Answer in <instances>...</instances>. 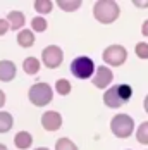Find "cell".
Here are the masks:
<instances>
[{
    "instance_id": "cell-23",
    "label": "cell",
    "mask_w": 148,
    "mask_h": 150,
    "mask_svg": "<svg viewBox=\"0 0 148 150\" xmlns=\"http://www.w3.org/2000/svg\"><path fill=\"white\" fill-rule=\"evenodd\" d=\"M9 30H11V28H9L7 19H0V36H4V35H5Z\"/></svg>"
},
{
    "instance_id": "cell-21",
    "label": "cell",
    "mask_w": 148,
    "mask_h": 150,
    "mask_svg": "<svg viewBox=\"0 0 148 150\" xmlns=\"http://www.w3.org/2000/svg\"><path fill=\"white\" fill-rule=\"evenodd\" d=\"M136 140L141 145H148V121H143L136 129Z\"/></svg>"
},
{
    "instance_id": "cell-12",
    "label": "cell",
    "mask_w": 148,
    "mask_h": 150,
    "mask_svg": "<svg viewBox=\"0 0 148 150\" xmlns=\"http://www.w3.org/2000/svg\"><path fill=\"white\" fill-rule=\"evenodd\" d=\"M14 145H16V149H19V150L30 149L31 145H33V136H31V133H28V131H19L14 136Z\"/></svg>"
},
{
    "instance_id": "cell-9",
    "label": "cell",
    "mask_w": 148,
    "mask_h": 150,
    "mask_svg": "<svg viewBox=\"0 0 148 150\" xmlns=\"http://www.w3.org/2000/svg\"><path fill=\"white\" fill-rule=\"evenodd\" d=\"M42 126H43V129L50 131V133L57 131L62 126V116L57 110H47L42 114Z\"/></svg>"
},
{
    "instance_id": "cell-26",
    "label": "cell",
    "mask_w": 148,
    "mask_h": 150,
    "mask_svg": "<svg viewBox=\"0 0 148 150\" xmlns=\"http://www.w3.org/2000/svg\"><path fill=\"white\" fill-rule=\"evenodd\" d=\"M4 105H5V93L0 90V109H2Z\"/></svg>"
},
{
    "instance_id": "cell-29",
    "label": "cell",
    "mask_w": 148,
    "mask_h": 150,
    "mask_svg": "<svg viewBox=\"0 0 148 150\" xmlns=\"http://www.w3.org/2000/svg\"><path fill=\"white\" fill-rule=\"evenodd\" d=\"M35 150H50V149H47V147H38V149H35Z\"/></svg>"
},
{
    "instance_id": "cell-5",
    "label": "cell",
    "mask_w": 148,
    "mask_h": 150,
    "mask_svg": "<svg viewBox=\"0 0 148 150\" xmlns=\"http://www.w3.org/2000/svg\"><path fill=\"white\" fill-rule=\"evenodd\" d=\"M71 73L78 79H90L95 74V62L88 55H78L71 62Z\"/></svg>"
},
{
    "instance_id": "cell-4",
    "label": "cell",
    "mask_w": 148,
    "mask_h": 150,
    "mask_svg": "<svg viewBox=\"0 0 148 150\" xmlns=\"http://www.w3.org/2000/svg\"><path fill=\"white\" fill-rule=\"evenodd\" d=\"M110 131L117 138H129L134 133V119L129 114H116L110 119Z\"/></svg>"
},
{
    "instance_id": "cell-16",
    "label": "cell",
    "mask_w": 148,
    "mask_h": 150,
    "mask_svg": "<svg viewBox=\"0 0 148 150\" xmlns=\"http://www.w3.org/2000/svg\"><path fill=\"white\" fill-rule=\"evenodd\" d=\"M55 4L59 5V9L66 11V12H73V11H78V9L83 5V2H81V0H57Z\"/></svg>"
},
{
    "instance_id": "cell-14",
    "label": "cell",
    "mask_w": 148,
    "mask_h": 150,
    "mask_svg": "<svg viewBox=\"0 0 148 150\" xmlns=\"http://www.w3.org/2000/svg\"><path fill=\"white\" fill-rule=\"evenodd\" d=\"M23 69H24L26 74H31V76L40 73V60L36 57H26L23 60Z\"/></svg>"
},
{
    "instance_id": "cell-10",
    "label": "cell",
    "mask_w": 148,
    "mask_h": 150,
    "mask_svg": "<svg viewBox=\"0 0 148 150\" xmlns=\"http://www.w3.org/2000/svg\"><path fill=\"white\" fill-rule=\"evenodd\" d=\"M16 74H17V67L12 60H0V81L9 83L16 78Z\"/></svg>"
},
{
    "instance_id": "cell-11",
    "label": "cell",
    "mask_w": 148,
    "mask_h": 150,
    "mask_svg": "<svg viewBox=\"0 0 148 150\" xmlns=\"http://www.w3.org/2000/svg\"><path fill=\"white\" fill-rule=\"evenodd\" d=\"M7 23H9V28L14 31L24 30V23H26V17L21 11H11L7 14Z\"/></svg>"
},
{
    "instance_id": "cell-19",
    "label": "cell",
    "mask_w": 148,
    "mask_h": 150,
    "mask_svg": "<svg viewBox=\"0 0 148 150\" xmlns=\"http://www.w3.org/2000/svg\"><path fill=\"white\" fill-rule=\"evenodd\" d=\"M71 90H73V85H71L66 78H60V79L55 81V91H57L59 95L66 97V95H69V93H71Z\"/></svg>"
},
{
    "instance_id": "cell-2",
    "label": "cell",
    "mask_w": 148,
    "mask_h": 150,
    "mask_svg": "<svg viewBox=\"0 0 148 150\" xmlns=\"http://www.w3.org/2000/svg\"><path fill=\"white\" fill-rule=\"evenodd\" d=\"M119 14H121L119 4L114 2V0H98L93 5V17L98 23H102V24H112V23H116Z\"/></svg>"
},
{
    "instance_id": "cell-7",
    "label": "cell",
    "mask_w": 148,
    "mask_h": 150,
    "mask_svg": "<svg viewBox=\"0 0 148 150\" xmlns=\"http://www.w3.org/2000/svg\"><path fill=\"white\" fill-rule=\"evenodd\" d=\"M64 60V52L59 45H48L42 50V62L48 69H57Z\"/></svg>"
},
{
    "instance_id": "cell-22",
    "label": "cell",
    "mask_w": 148,
    "mask_h": 150,
    "mask_svg": "<svg viewBox=\"0 0 148 150\" xmlns=\"http://www.w3.org/2000/svg\"><path fill=\"white\" fill-rule=\"evenodd\" d=\"M134 54H136L140 59L147 60L148 59V43H145V42L136 43V45H134Z\"/></svg>"
},
{
    "instance_id": "cell-1",
    "label": "cell",
    "mask_w": 148,
    "mask_h": 150,
    "mask_svg": "<svg viewBox=\"0 0 148 150\" xmlns=\"http://www.w3.org/2000/svg\"><path fill=\"white\" fill-rule=\"evenodd\" d=\"M133 97V88L128 83L122 85H114L109 86V90H105L104 93V104L109 109H119L121 105L128 104Z\"/></svg>"
},
{
    "instance_id": "cell-30",
    "label": "cell",
    "mask_w": 148,
    "mask_h": 150,
    "mask_svg": "<svg viewBox=\"0 0 148 150\" xmlns=\"http://www.w3.org/2000/svg\"><path fill=\"white\" fill-rule=\"evenodd\" d=\"M128 150H129V149H128Z\"/></svg>"
},
{
    "instance_id": "cell-25",
    "label": "cell",
    "mask_w": 148,
    "mask_h": 150,
    "mask_svg": "<svg viewBox=\"0 0 148 150\" xmlns=\"http://www.w3.org/2000/svg\"><path fill=\"white\" fill-rule=\"evenodd\" d=\"M141 35H143V36H148V19L141 24Z\"/></svg>"
},
{
    "instance_id": "cell-3",
    "label": "cell",
    "mask_w": 148,
    "mask_h": 150,
    "mask_svg": "<svg viewBox=\"0 0 148 150\" xmlns=\"http://www.w3.org/2000/svg\"><path fill=\"white\" fill-rule=\"evenodd\" d=\"M28 98H30L31 104L36 105V107H45V105H48L52 102V98H54V90H52V86H50L48 83L38 81V83H35L30 88Z\"/></svg>"
},
{
    "instance_id": "cell-6",
    "label": "cell",
    "mask_w": 148,
    "mask_h": 150,
    "mask_svg": "<svg viewBox=\"0 0 148 150\" xmlns=\"http://www.w3.org/2000/svg\"><path fill=\"white\" fill-rule=\"evenodd\" d=\"M102 59L105 60V64H109L112 67H119L128 60V50H126V47L117 45V43L109 45L102 54Z\"/></svg>"
},
{
    "instance_id": "cell-17",
    "label": "cell",
    "mask_w": 148,
    "mask_h": 150,
    "mask_svg": "<svg viewBox=\"0 0 148 150\" xmlns=\"http://www.w3.org/2000/svg\"><path fill=\"white\" fill-rule=\"evenodd\" d=\"M33 7H35V11H36L40 16L50 14L52 9H54V2H52V0H36Z\"/></svg>"
},
{
    "instance_id": "cell-8",
    "label": "cell",
    "mask_w": 148,
    "mask_h": 150,
    "mask_svg": "<svg viewBox=\"0 0 148 150\" xmlns=\"http://www.w3.org/2000/svg\"><path fill=\"white\" fill-rule=\"evenodd\" d=\"M112 81H114V73H112V69H110L109 66H98V67L95 69L93 78H91L93 86H97V88H100V90L109 88V85H110Z\"/></svg>"
},
{
    "instance_id": "cell-24",
    "label": "cell",
    "mask_w": 148,
    "mask_h": 150,
    "mask_svg": "<svg viewBox=\"0 0 148 150\" xmlns=\"http://www.w3.org/2000/svg\"><path fill=\"white\" fill-rule=\"evenodd\" d=\"M134 7H140V9H147L148 7V0H133Z\"/></svg>"
},
{
    "instance_id": "cell-15",
    "label": "cell",
    "mask_w": 148,
    "mask_h": 150,
    "mask_svg": "<svg viewBox=\"0 0 148 150\" xmlns=\"http://www.w3.org/2000/svg\"><path fill=\"white\" fill-rule=\"evenodd\" d=\"M14 126V117L11 112H5V110H0V133H7L11 131Z\"/></svg>"
},
{
    "instance_id": "cell-13",
    "label": "cell",
    "mask_w": 148,
    "mask_h": 150,
    "mask_svg": "<svg viewBox=\"0 0 148 150\" xmlns=\"http://www.w3.org/2000/svg\"><path fill=\"white\" fill-rule=\"evenodd\" d=\"M17 43L23 47V48H30L35 45V33L31 30H21L17 33Z\"/></svg>"
},
{
    "instance_id": "cell-20",
    "label": "cell",
    "mask_w": 148,
    "mask_h": 150,
    "mask_svg": "<svg viewBox=\"0 0 148 150\" xmlns=\"http://www.w3.org/2000/svg\"><path fill=\"white\" fill-rule=\"evenodd\" d=\"M55 150H79V149H78V145L74 143L71 138L62 136V138H59L55 142Z\"/></svg>"
},
{
    "instance_id": "cell-27",
    "label": "cell",
    "mask_w": 148,
    "mask_h": 150,
    "mask_svg": "<svg viewBox=\"0 0 148 150\" xmlns=\"http://www.w3.org/2000/svg\"><path fill=\"white\" fill-rule=\"evenodd\" d=\"M143 107H145V112L148 114V95L145 97V100H143Z\"/></svg>"
},
{
    "instance_id": "cell-28",
    "label": "cell",
    "mask_w": 148,
    "mask_h": 150,
    "mask_svg": "<svg viewBox=\"0 0 148 150\" xmlns=\"http://www.w3.org/2000/svg\"><path fill=\"white\" fill-rule=\"evenodd\" d=\"M0 150H9V149H7V147H5L4 143H0Z\"/></svg>"
},
{
    "instance_id": "cell-18",
    "label": "cell",
    "mask_w": 148,
    "mask_h": 150,
    "mask_svg": "<svg viewBox=\"0 0 148 150\" xmlns=\"http://www.w3.org/2000/svg\"><path fill=\"white\" fill-rule=\"evenodd\" d=\"M47 28H48V23H47V19L45 17H42V16H36V17H33L31 19V31L35 33H43V31H47Z\"/></svg>"
}]
</instances>
